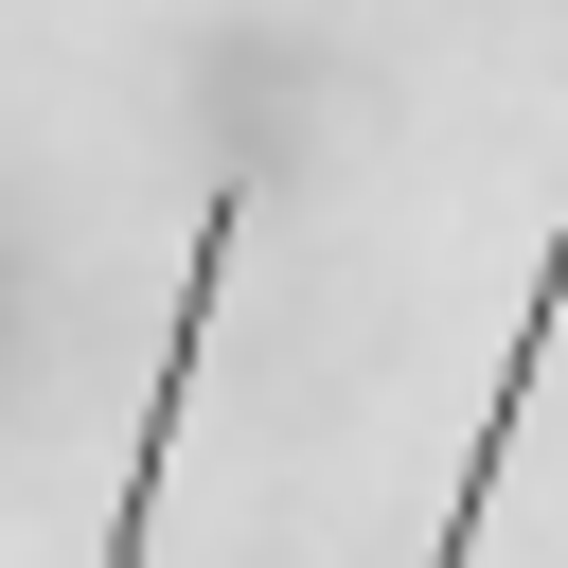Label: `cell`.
Wrapping results in <instances>:
<instances>
[{
  "instance_id": "obj_1",
  "label": "cell",
  "mask_w": 568,
  "mask_h": 568,
  "mask_svg": "<svg viewBox=\"0 0 568 568\" xmlns=\"http://www.w3.org/2000/svg\"><path fill=\"white\" fill-rule=\"evenodd\" d=\"M231 248H248V195L213 178V213H195V266H178V320H160V373H142V444H124L106 568H142V532H160V462H178V408H195V355H213V302H231Z\"/></svg>"
},
{
  "instance_id": "obj_2",
  "label": "cell",
  "mask_w": 568,
  "mask_h": 568,
  "mask_svg": "<svg viewBox=\"0 0 568 568\" xmlns=\"http://www.w3.org/2000/svg\"><path fill=\"white\" fill-rule=\"evenodd\" d=\"M550 320H568V213H550V266H532V302H515V337H497V408H479V444H462V497H444V550H426V568H462V550H479V515H497V462H515V408H532V355H550Z\"/></svg>"
}]
</instances>
